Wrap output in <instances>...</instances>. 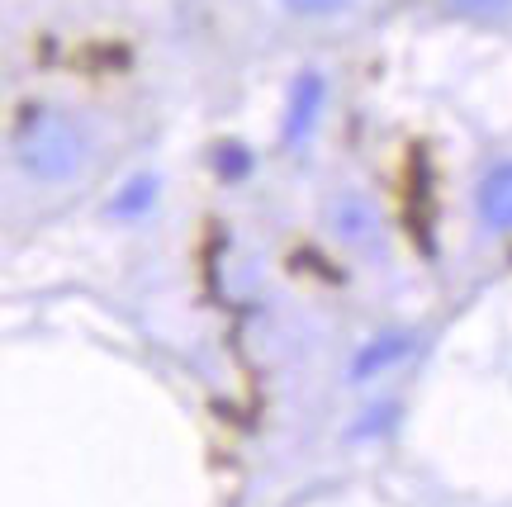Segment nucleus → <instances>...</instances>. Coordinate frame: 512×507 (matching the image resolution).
I'll list each match as a JSON object with an SVG mask.
<instances>
[{"label":"nucleus","instance_id":"obj_4","mask_svg":"<svg viewBox=\"0 0 512 507\" xmlns=\"http://www.w3.org/2000/svg\"><path fill=\"white\" fill-rule=\"evenodd\" d=\"M152 195H157V181H152V176H143V181H133L124 195H119L114 214H133V209H147V204H152Z\"/></svg>","mask_w":512,"mask_h":507},{"label":"nucleus","instance_id":"obj_5","mask_svg":"<svg viewBox=\"0 0 512 507\" xmlns=\"http://www.w3.org/2000/svg\"><path fill=\"white\" fill-rule=\"evenodd\" d=\"M399 351H408V346H403V342H384V346H370V356H361V361H356V375H370V370H380V365H384V361H394Z\"/></svg>","mask_w":512,"mask_h":507},{"label":"nucleus","instance_id":"obj_6","mask_svg":"<svg viewBox=\"0 0 512 507\" xmlns=\"http://www.w3.org/2000/svg\"><path fill=\"white\" fill-rule=\"evenodd\" d=\"M294 15H328V10H337V5H347V0H285Z\"/></svg>","mask_w":512,"mask_h":507},{"label":"nucleus","instance_id":"obj_2","mask_svg":"<svg viewBox=\"0 0 512 507\" xmlns=\"http://www.w3.org/2000/svg\"><path fill=\"white\" fill-rule=\"evenodd\" d=\"M323 100H328L323 76L304 72L290 86V109H285V143H290V147H304V143H309L313 124H318V114H323Z\"/></svg>","mask_w":512,"mask_h":507},{"label":"nucleus","instance_id":"obj_3","mask_svg":"<svg viewBox=\"0 0 512 507\" xmlns=\"http://www.w3.org/2000/svg\"><path fill=\"white\" fill-rule=\"evenodd\" d=\"M479 218L498 228V233H512V162H498L484 185H479Z\"/></svg>","mask_w":512,"mask_h":507},{"label":"nucleus","instance_id":"obj_1","mask_svg":"<svg viewBox=\"0 0 512 507\" xmlns=\"http://www.w3.org/2000/svg\"><path fill=\"white\" fill-rule=\"evenodd\" d=\"M15 162L38 181H67L86 162V138L53 109H29L15 128Z\"/></svg>","mask_w":512,"mask_h":507},{"label":"nucleus","instance_id":"obj_7","mask_svg":"<svg viewBox=\"0 0 512 507\" xmlns=\"http://www.w3.org/2000/svg\"><path fill=\"white\" fill-rule=\"evenodd\" d=\"M465 10H494V5H503V0H460Z\"/></svg>","mask_w":512,"mask_h":507}]
</instances>
